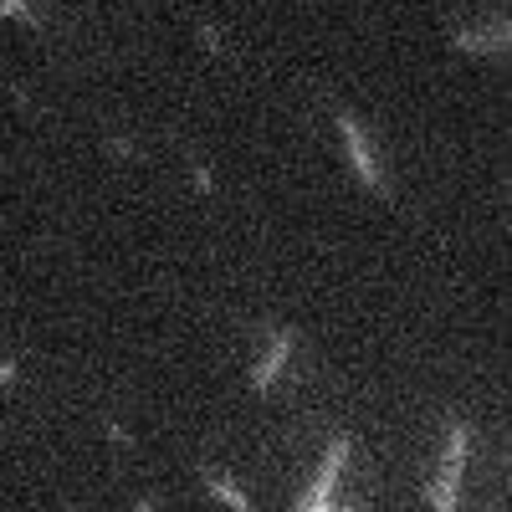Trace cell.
<instances>
[{
	"mask_svg": "<svg viewBox=\"0 0 512 512\" xmlns=\"http://www.w3.org/2000/svg\"><path fill=\"white\" fill-rule=\"evenodd\" d=\"M0 16H11V21H26V26H36V11L26 6V0H0Z\"/></svg>",
	"mask_w": 512,
	"mask_h": 512,
	"instance_id": "52a82bcc",
	"label": "cell"
},
{
	"mask_svg": "<svg viewBox=\"0 0 512 512\" xmlns=\"http://www.w3.org/2000/svg\"><path fill=\"white\" fill-rule=\"evenodd\" d=\"M21 379V369H16V359H0V390H11V384Z\"/></svg>",
	"mask_w": 512,
	"mask_h": 512,
	"instance_id": "ba28073f",
	"label": "cell"
},
{
	"mask_svg": "<svg viewBox=\"0 0 512 512\" xmlns=\"http://www.w3.org/2000/svg\"><path fill=\"white\" fill-rule=\"evenodd\" d=\"M466 446H472V425L456 420L451 425V441H446V456H441V472L431 477V512H456V487H461Z\"/></svg>",
	"mask_w": 512,
	"mask_h": 512,
	"instance_id": "6da1fadb",
	"label": "cell"
},
{
	"mask_svg": "<svg viewBox=\"0 0 512 512\" xmlns=\"http://www.w3.org/2000/svg\"><path fill=\"white\" fill-rule=\"evenodd\" d=\"M507 36H512V31H507V21H497L492 31H472V26H461V31H451V47L477 57V52H502V47H507Z\"/></svg>",
	"mask_w": 512,
	"mask_h": 512,
	"instance_id": "5b68a950",
	"label": "cell"
},
{
	"mask_svg": "<svg viewBox=\"0 0 512 512\" xmlns=\"http://www.w3.org/2000/svg\"><path fill=\"white\" fill-rule=\"evenodd\" d=\"M108 154H118V159H134L139 149H134V139H108Z\"/></svg>",
	"mask_w": 512,
	"mask_h": 512,
	"instance_id": "9c48e42d",
	"label": "cell"
},
{
	"mask_svg": "<svg viewBox=\"0 0 512 512\" xmlns=\"http://www.w3.org/2000/svg\"><path fill=\"white\" fill-rule=\"evenodd\" d=\"M205 487H210V497H216L221 507H231V512H256V507H251V497H246L236 482H226L221 472H205Z\"/></svg>",
	"mask_w": 512,
	"mask_h": 512,
	"instance_id": "8992f818",
	"label": "cell"
},
{
	"mask_svg": "<svg viewBox=\"0 0 512 512\" xmlns=\"http://www.w3.org/2000/svg\"><path fill=\"white\" fill-rule=\"evenodd\" d=\"M292 344H297V333H292V328H277V333H272V349L262 354V364L251 369V390H256V395H267L272 384H277V374H282V364H287Z\"/></svg>",
	"mask_w": 512,
	"mask_h": 512,
	"instance_id": "277c9868",
	"label": "cell"
},
{
	"mask_svg": "<svg viewBox=\"0 0 512 512\" xmlns=\"http://www.w3.org/2000/svg\"><path fill=\"white\" fill-rule=\"evenodd\" d=\"M190 175H195V185H200V190H216V180H210V169H205V164H195Z\"/></svg>",
	"mask_w": 512,
	"mask_h": 512,
	"instance_id": "8fae6325",
	"label": "cell"
},
{
	"mask_svg": "<svg viewBox=\"0 0 512 512\" xmlns=\"http://www.w3.org/2000/svg\"><path fill=\"white\" fill-rule=\"evenodd\" d=\"M344 461H349V436H333V446L323 451V466H318L313 487L297 502H333V482H338V472H344Z\"/></svg>",
	"mask_w": 512,
	"mask_h": 512,
	"instance_id": "3957f363",
	"label": "cell"
},
{
	"mask_svg": "<svg viewBox=\"0 0 512 512\" xmlns=\"http://www.w3.org/2000/svg\"><path fill=\"white\" fill-rule=\"evenodd\" d=\"M338 118V134H344V149H349V164H354V175L374 190V195H390V185H384L379 175V164H374V149H369V134H364V123L349 113V108H333Z\"/></svg>",
	"mask_w": 512,
	"mask_h": 512,
	"instance_id": "7a4b0ae2",
	"label": "cell"
},
{
	"mask_svg": "<svg viewBox=\"0 0 512 512\" xmlns=\"http://www.w3.org/2000/svg\"><path fill=\"white\" fill-rule=\"evenodd\" d=\"M200 41H205L210 52H226V47H221V31H216V26H200Z\"/></svg>",
	"mask_w": 512,
	"mask_h": 512,
	"instance_id": "30bf717a",
	"label": "cell"
}]
</instances>
